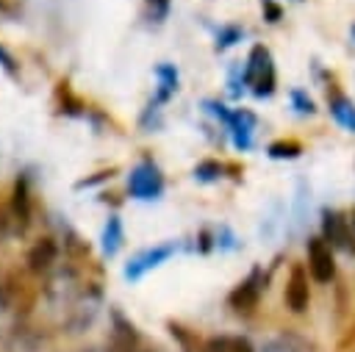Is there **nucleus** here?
Returning <instances> with one entry per match:
<instances>
[{
  "mask_svg": "<svg viewBox=\"0 0 355 352\" xmlns=\"http://www.w3.org/2000/svg\"><path fill=\"white\" fill-rule=\"evenodd\" d=\"M327 108H330L333 119H336L344 130L355 133V103H352L347 94H341V91L327 94Z\"/></svg>",
  "mask_w": 355,
  "mask_h": 352,
  "instance_id": "nucleus-10",
  "label": "nucleus"
},
{
  "mask_svg": "<svg viewBox=\"0 0 355 352\" xmlns=\"http://www.w3.org/2000/svg\"><path fill=\"white\" fill-rule=\"evenodd\" d=\"M244 83L252 86L255 97H269L275 91V64L263 44H255L250 50V58L244 64Z\"/></svg>",
  "mask_w": 355,
  "mask_h": 352,
  "instance_id": "nucleus-1",
  "label": "nucleus"
},
{
  "mask_svg": "<svg viewBox=\"0 0 355 352\" xmlns=\"http://www.w3.org/2000/svg\"><path fill=\"white\" fill-rule=\"evenodd\" d=\"M311 302V291H308V274L302 266H294L291 274H288V283H286V305L294 310V313H302Z\"/></svg>",
  "mask_w": 355,
  "mask_h": 352,
  "instance_id": "nucleus-8",
  "label": "nucleus"
},
{
  "mask_svg": "<svg viewBox=\"0 0 355 352\" xmlns=\"http://www.w3.org/2000/svg\"><path fill=\"white\" fill-rule=\"evenodd\" d=\"M194 177L200 183H214V180L222 177V164H216V161H200L194 166Z\"/></svg>",
  "mask_w": 355,
  "mask_h": 352,
  "instance_id": "nucleus-17",
  "label": "nucleus"
},
{
  "mask_svg": "<svg viewBox=\"0 0 355 352\" xmlns=\"http://www.w3.org/2000/svg\"><path fill=\"white\" fill-rule=\"evenodd\" d=\"M169 14V0H147V17L153 22H164Z\"/></svg>",
  "mask_w": 355,
  "mask_h": 352,
  "instance_id": "nucleus-20",
  "label": "nucleus"
},
{
  "mask_svg": "<svg viewBox=\"0 0 355 352\" xmlns=\"http://www.w3.org/2000/svg\"><path fill=\"white\" fill-rule=\"evenodd\" d=\"M261 352H311V349L294 335H277V338H269L261 346Z\"/></svg>",
  "mask_w": 355,
  "mask_h": 352,
  "instance_id": "nucleus-16",
  "label": "nucleus"
},
{
  "mask_svg": "<svg viewBox=\"0 0 355 352\" xmlns=\"http://www.w3.org/2000/svg\"><path fill=\"white\" fill-rule=\"evenodd\" d=\"M244 30L239 25H225L216 30V50H225V47H233L236 42H241Z\"/></svg>",
  "mask_w": 355,
  "mask_h": 352,
  "instance_id": "nucleus-18",
  "label": "nucleus"
},
{
  "mask_svg": "<svg viewBox=\"0 0 355 352\" xmlns=\"http://www.w3.org/2000/svg\"><path fill=\"white\" fill-rule=\"evenodd\" d=\"M288 97H291V105H294L297 114H305V116L316 114V105H313V100L308 97V91H302V89H291Z\"/></svg>",
  "mask_w": 355,
  "mask_h": 352,
  "instance_id": "nucleus-19",
  "label": "nucleus"
},
{
  "mask_svg": "<svg viewBox=\"0 0 355 352\" xmlns=\"http://www.w3.org/2000/svg\"><path fill=\"white\" fill-rule=\"evenodd\" d=\"M175 249H178L175 241L158 244V247H153V249H144L141 255H136L133 261H128V266H125V277H128V280H139L141 274H147L150 269H155V266H161L166 258H172Z\"/></svg>",
  "mask_w": 355,
  "mask_h": 352,
  "instance_id": "nucleus-6",
  "label": "nucleus"
},
{
  "mask_svg": "<svg viewBox=\"0 0 355 352\" xmlns=\"http://www.w3.org/2000/svg\"><path fill=\"white\" fill-rule=\"evenodd\" d=\"M266 152H269V158H275V161H291V158H300L302 144H300V141H291V139H280V141H272V144L266 147Z\"/></svg>",
  "mask_w": 355,
  "mask_h": 352,
  "instance_id": "nucleus-15",
  "label": "nucleus"
},
{
  "mask_svg": "<svg viewBox=\"0 0 355 352\" xmlns=\"http://www.w3.org/2000/svg\"><path fill=\"white\" fill-rule=\"evenodd\" d=\"M155 78H158L155 103H166V100L178 91V69H175L172 64H158V67H155Z\"/></svg>",
  "mask_w": 355,
  "mask_h": 352,
  "instance_id": "nucleus-12",
  "label": "nucleus"
},
{
  "mask_svg": "<svg viewBox=\"0 0 355 352\" xmlns=\"http://www.w3.org/2000/svg\"><path fill=\"white\" fill-rule=\"evenodd\" d=\"M11 216H14V225L17 230L22 233L31 222V197H28V180L19 177L14 183V194H11Z\"/></svg>",
  "mask_w": 355,
  "mask_h": 352,
  "instance_id": "nucleus-9",
  "label": "nucleus"
},
{
  "mask_svg": "<svg viewBox=\"0 0 355 352\" xmlns=\"http://www.w3.org/2000/svg\"><path fill=\"white\" fill-rule=\"evenodd\" d=\"M322 238L344 252H355V230L349 225V216H344L341 211L324 208L322 211Z\"/></svg>",
  "mask_w": 355,
  "mask_h": 352,
  "instance_id": "nucleus-3",
  "label": "nucleus"
},
{
  "mask_svg": "<svg viewBox=\"0 0 355 352\" xmlns=\"http://www.w3.org/2000/svg\"><path fill=\"white\" fill-rule=\"evenodd\" d=\"M261 291H263V274H261V269H252L250 277H244V280L230 291L227 302H230L233 310H239V313H250V310L258 305Z\"/></svg>",
  "mask_w": 355,
  "mask_h": 352,
  "instance_id": "nucleus-5",
  "label": "nucleus"
},
{
  "mask_svg": "<svg viewBox=\"0 0 355 352\" xmlns=\"http://www.w3.org/2000/svg\"><path fill=\"white\" fill-rule=\"evenodd\" d=\"M263 17H266V19H269V22H277V19H280V17H283V11H280V6H275V3H272V0H269V3H266V6H263Z\"/></svg>",
  "mask_w": 355,
  "mask_h": 352,
  "instance_id": "nucleus-22",
  "label": "nucleus"
},
{
  "mask_svg": "<svg viewBox=\"0 0 355 352\" xmlns=\"http://www.w3.org/2000/svg\"><path fill=\"white\" fill-rule=\"evenodd\" d=\"M349 33H352V42H355V25H352V28H349Z\"/></svg>",
  "mask_w": 355,
  "mask_h": 352,
  "instance_id": "nucleus-24",
  "label": "nucleus"
},
{
  "mask_svg": "<svg viewBox=\"0 0 355 352\" xmlns=\"http://www.w3.org/2000/svg\"><path fill=\"white\" fill-rule=\"evenodd\" d=\"M255 114H250V111H244V108H236V111H230V116L225 119V125H227V130H230V136H233V144H236V150H250L252 147V127H255Z\"/></svg>",
  "mask_w": 355,
  "mask_h": 352,
  "instance_id": "nucleus-7",
  "label": "nucleus"
},
{
  "mask_svg": "<svg viewBox=\"0 0 355 352\" xmlns=\"http://www.w3.org/2000/svg\"><path fill=\"white\" fill-rule=\"evenodd\" d=\"M128 191L136 200H158L164 194L161 169L153 161H141L139 166H133V172L128 177Z\"/></svg>",
  "mask_w": 355,
  "mask_h": 352,
  "instance_id": "nucleus-2",
  "label": "nucleus"
},
{
  "mask_svg": "<svg viewBox=\"0 0 355 352\" xmlns=\"http://www.w3.org/2000/svg\"><path fill=\"white\" fill-rule=\"evenodd\" d=\"M119 247H122V222L119 216H108L105 230H103V255L114 258Z\"/></svg>",
  "mask_w": 355,
  "mask_h": 352,
  "instance_id": "nucleus-14",
  "label": "nucleus"
},
{
  "mask_svg": "<svg viewBox=\"0 0 355 352\" xmlns=\"http://www.w3.org/2000/svg\"><path fill=\"white\" fill-rule=\"evenodd\" d=\"M266 3H269V0H266Z\"/></svg>",
  "mask_w": 355,
  "mask_h": 352,
  "instance_id": "nucleus-25",
  "label": "nucleus"
},
{
  "mask_svg": "<svg viewBox=\"0 0 355 352\" xmlns=\"http://www.w3.org/2000/svg\"><path fill=\"white\" fill-rule=\"evenodd\" d=\"M53 261H55V241L53 238H39L28 252V263L33 272H44Z\"/></svg>",
  "mask_w": 355,
  "mask_h": 352,
  "instance_id": "nucleus-11",
  "label": "nucleus"
},
{
  "mask_svg": "<svg viewBox=\"0 0 355 352\" xmlns=\"http://www.w3.org/2000/svg\"><path fill=\"white\" fill-rule=\"evenodd\" d=\"M216 247L233 249V247H236V236H233L227 227H219V233H216Z\"/></svg>",
  "mask_w": 355,
  "mask_h": 352,
  "instance_id": "nucleus-21",
  "label": "nucleus"
},
{
  "mask_svg": "<svg viewBox=\"0 0 355 352\" xmlns=\"http://www.w3.org/2000/svg\"><path fill=\"white\" fill-rule=\"evenodd\" d=\"M308 249V272L316 283H330L336 274V258H333V247L324 238H308L305 244Z\"/></svg>",
  "mask_w": 355,
  "mask_h": 352,
  "instance_id": "nucleus-4",
  "label": "nucleus"
},
{
  "mask_svg": "<svg viewBox=\"0 0 355 352\" xmlns=\"http://www.w3.org/2000/svg\"><path fill=\"white\" fill-rule=\"evenodd\" d=\"M0 67H3L6 72H17V64H14L11 53H8V50H3V47H0Z\"/></svg>",
  "mask_w": 355,
  "mask_h": 352,
  "instance_id": "nucleus-23",
  "label": "nucleus"
},
{
  "mask_svg": "<svg viewBox=\"0 0 355 352\" xmlns=\"http://www.w3.org/2000/svg\"><path fill=\"white\" fill-rule=\"evenodd\" d=\"M205 352H255V349L241 335H214L205 344Z\"/></svg>",
  "mask_w": 355,
  "mask_h": 352,
  "instance_id": "nucleus-13",
  "label": "nucleus"
}]
</instances>
